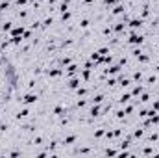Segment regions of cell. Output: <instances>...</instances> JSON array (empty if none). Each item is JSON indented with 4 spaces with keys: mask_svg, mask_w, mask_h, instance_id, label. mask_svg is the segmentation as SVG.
<instances>
[{
    "mask_svg": "<svg viewBox=\"0 0 159 158\" xmlns=\"http://www.w3.org/2000/svg\"><path fill=\"white\" fill-rule=\"evenodd\" d=\"M37 101H39V95H37V93H26V95L20 97V104H24V106L35 104Z\"/></svg>",
    "mask_w": 159,
    "mask_h": 158,
    "instance_id": "cell-1",
    "label": "cell"
},
{
    "mask_svg": "<svg viewBox=\"0 0 159 158\" xmlns=\"http://www.w3.org/2000/svg\"><path fill=\"white\" fill-rule=\"evenodd\" d=\"M144 39H146V37H144L143 34H137V32L133 30V32L129 34V37H128V45H143Z\"/></svg>",
    "mask_w": 159,
    "mask_h": 158,
    "instance_id": "cell-2",
    "label": "cell"
},
{
    "mask_svg": "<svg viewBox=\"0 0 159 158\" xmlns=\"http://www.w3.org/2000/svg\"><path fill=\"white\" fill-rule=\"evenodd\" d=\"M128 26H129L131 30H141V28L144 26V19H141V17H133V19H129Z\"/></svg>",
    "mask_w": 159,
    "mask_h": 158,
    "instance_id": "cell-3",
    "label": "cell"
},
{
    "mask_svg": "<svg viewBox=\"0 0 159 158\" xmlns=\"http://www.w3.org/2000/svg\"><path fill=\"white\" fill-rule=\"evenodd\" d=\"M30 117H32V110L30 108H22V110H19L15 114V119L17 121H24V119H30Z\"/></svg>",
    "mask_w": 159,
    "mask_h": 158,
    "instance_id": "cell-4",
    "label": "cell"
},
{
    "mask_svg": "<svg viewBox=\"0 0 159 158\" xmlns=\"http://www.w3.org/2000/svg\"><path fill=\"white\" fill-rule=\"evenodd\" d=\"M83 82H81V78H80V75H76V77H72V78H69V84H67V89H78L80 86H81Z\"/></svg>",
    "mask_w": 159,
    "mask_h": 158,
    "instance_id": "cell-5",
    "label": "cell"
},
{
    "mask_svg": "<svg viewBox=\"0 0 159 158\" xmlns=\"http://www.w3.org/2000/svg\"><path fill=\"white\" fill-rule=\"evenodd\" d=\"M52 114H54L56 117H65V116H69V110H67L65 106H59V104H57V106L52 108Z\"/></svg>",
    "mask_w": 159,
    "mask_h": 158,
    "instance_id": "cell-6",
    "label": "cell"
},
{
    "mask_svg": "<svg viewBox=\"0 0 159 158\" xmlns=\"http://www.w3.org/2000/svg\"><path fill=\"white\" fill-rule=\"evenodd\" d=\"M76 140H78V134H76V132H74V134H69V136H65V138L61 140V145H74Z\"/></svg>",
    "mask_w": 159,
    "mask_h": 158,
    "instance_id": "cell-7",
    "label": "cell"
},
{
    "mask_svg": "<svg viewBox=\"0 0 159 158\" xmlns=\"http://www.w3.org/2000/svg\"><path fill=\"white\" fill-rule=\"evenodd\" d=\"M122 13H126V6L124 4H117L113 9H111V15L109 17H115V15H122Z\"/></svg>",
    "mask_w": 159,
    "mask_h": 158,
    "instance_id": "cell-8",
    "label": "cell"
},
{
    "mask_svg": "<svg viewBox=\"0 0 159 158\" xmlns=\"http://www.w3.org/2000/svg\"><path fill=\"white\" fill-rule=\"evenodd\" d=\"M131 99H133V97H131V93H124V95H120V99L117 101V102H119L120 106H124V104H128Z\"/></svg>",
    "mask_w": 159,
    "mask_h": 158,
    "instance_id": "cell-9",
    "label": "cell"
},
{
    "mask_svg": "<svg viewBox=\"0 0 159 158\" xmlns=\"http://www.w3.org/2000/svg\"><path fill=\"white\" fill-rule=\"evenodd\" d=\"M11 21H2L0 22V32H11Z\"/></svg>",
    "mask_w": 159,
    "mask_h": 158,
    "instance_id": "cell-10",
    "label": "cell"
},
{
    "mask_svg": "<svg viewBox=\"0 0 159 158\" xmlns=\"http://www.w3.org/2000/svg\"><path fill=\"white\" fill-rule=\"evenodd\" d=\"M89 24H91V21H89L87 17H83L81 21H78V28H80V30H87V28H89Z\"/></svg>",
    "mask_w": 159,
    "mask_h": 158,
    "instance_id": "cell-11",
    "label": "cell"
},
{
    "mask_svg": "<svg viewBox=\"0 0 159 158\" xmlns=\"http://www.w3.org/2000/svg\"><path fill=\"white\" fill-rule=\"evenodd\" d=\"M143 91H144V86H143V84H137V86L133 87V91H131V97H139Z\"/></svg>",
    "mask_w": 159,
    "mask_h": 158,
    "instance_id": "cell-12",
    "label": "cell"
},
{
    "mask_svg": "<svg viewBox=\"0 0 159 158\" xmlns=\"http://www.w3.org/2000/svg\"><path fill=\"white\" fill-rule=\"evenodd\" d=\"M52 24H54V17H50V15H48V17H44V21H43V30L50 28Z\"/></svg>",
    "mask_w": 159,
    "mask_h": 158,
    "instance_id": "cell-13",
    "label": "cell"
},
{
    "mask_svg": "<svg viewBox=\"0 0 159 158\" xmlns=\"http://www.w3.org/2000/svg\"><path fill=\"white\" fill-rule=\"evenodd\" d=\"M131 136H133V140H141V138L144 136V128L141 126V128H137V130H133V134H131Z\"/></svg>",
    "mask_w": 159,
    "mask_h": 158,
    "instance_id": "cell-14",
    "label": "cell"
},
{
    "mask_svg": "<svg viewBox=\"0 0 159 158\" xmlns=\"http://www.w3.org/2000/svg\"><path fill=\"white\" fill-rule=\"evenodd\" d=\"M70 17H72V11H70V9L63 11V13H61V22H67V21H70Z\"/></svg>",
    "mask_w": 159,
    "mask_h": 158,
    "instance_id": "cell-15",
    "label": "cell"
},
{
    "mask_svg": "<svg viewBox=\"0 0 159 158\" xmlns=\"http://www.w3.org/2000/svg\"><path fill=\"white\" fill-rule=\"evenodd\" d=\"M104 136H106V128H96V130H94V138H96V140H100V138H104Z\"/></svg>",
    "mask_w": 159,
    "mask_h": 158,
    "instance_id": "cell-16",
    "label": "cell"
},
{
    "mask_svg": "<svg viewBox=\"0 0 159 158\" xmlns=\"http://www.w3.org/2000/svg\"><path fill=\"white\" fill-rule=\"evenodd\" d=\"M141 80H143V73L141 71H135L133 77H131V82H141Z\"/></svg>",
    "mask_w": 159,
    "mask_h": 158,
    "instance_id": "cell-17",
    "label": "cell"
},
{
    "mask_svg": "<svg viewBox=\"0 0 159 158\" xmlns=\"http://www.w3.org/2000/svg\"><path fill=\"white\" fill-rule=\"evenodd\" d=\"M104 155H107V156H115V155H119V149H106Z\"/></svg>",
    "mask_w": 159,
    "mask_h": 158,
    "instance_id": "cell-18",
    "label": "cell"
},
{
    "mask_svg": "<svg viewBox=\"0 0 159 158\" xmlns=\"http://www.w3.org/2000/svg\"><path fill=\"white\" fill-rule=\"evenodd\" d=\"M156 82H157V77H156V75H150V77L146 78V84H148V86H154Z\"/></svg>",
    "mask_w": 159,
    "mask_h": 158,
    "instance_id": "cell-19",
    "label": "cell"
},
{
    "mask_svg": "<svg viewBox=\"0 0 159 158\" xmlns=\"http://www.w3.org/2000/svg\"><path fill=\"white\" fill-rule=\"evenodd\" d=\"M115 2H117V0H104V9H107V7H109V6H113Z\"/></svg>",
    "mask_w": 159,
    "mask_h": 158,
    "instance_id": "cell-20",
    "label": "cell"
},
{
    "mask_svg": "<svg viewBox=\"0 0 159 158\" xmlns=\"http://www.w3.org/2000/svg\"><path fill=\"white\" fill-rule=\"evenodd\" d=\"M26 2H28V0H15V4H17V6H24Z\"/></svg>",
    "mask_w": 159,
    "mask_h": 158,
    "instance_id": "cell-21",
    "label": "cell"
},
{
    "mask_svg": "<svg viewBox=\"0 0 159 158\" xmlns=\"http://www.w3.org/2000/svg\"><path fill=\"white\" fill-rule=\"evenodd\" d=\"M94 0H83V4H93Z\"/></svg>",
    "mask_w": 159,
    "mask_h": 158,
    "instance_id": "cell-22",
    "label": "cell"
},
{
    "mask_svg": "<svg viewBox=\"0 0 159 158\" xmlns=\"http://www.w3.org/2000/svg\"><path fill=\"white\" fill-rule=\"evenodd\" d=\"M117 2H122V0H117Z\"/></svg>",
    "mask_w": 159,
    "mask_h": 158,
    "instance_id": "cell-23",
    "label": "cell"
},
{
    "mask_svg": "<svg viewBox=\"0 0 159 158\" xmlns=\"http://www.w3.org/2000/svg\"><path fill=\"white\" fill-rule=\"evenodd\" d=\"M0 108H2V104H0Z\"/></svg>",
    "mask_w": 159,
    "mask_h": 158,
    "instance_id": "cell-24",
    "label": "cell"
},
{
    "mask_svg": "<svg viewBox=\"0 0 159 158\" xmlns=\"http://www.w3.org/2000/svg\"><path fill=\"white\" fill-rule=\"evenodd\" d=\"M78 2H81V0H78Z\"/></svg>",
    "mask_w": 159,
    "mask_h": 158,
    "instance_id": "cell-25",
    "label": "cell"
}]
</instances>
